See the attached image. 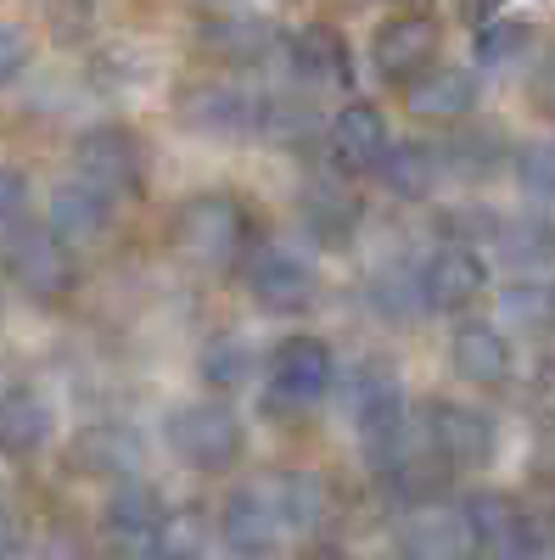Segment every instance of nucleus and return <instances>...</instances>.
Returning a JSON list of instances; mask_svg holds the SVG:
<instances>
[{"label": "nucleus", "instance_id": "473e14b6", "mask_svg": "<svg viewBox=\"0 0 555 560\" xmlns=\"http://www.w3.org/2000/svg\"><path fill=\"white\" fill-rule=\"evenodd\" d=\"M517 179L539 197H555V140H533L517 152Z\"/></svg>", "mask_w": 555, "mask_h": 560}, {"label": "nucleus", "instance_id": "4c0bfd02", "mask_svg": "<svg viewBox=\"0 0 555 560\" xmlns=\"http://www.w3.org/2000/svg\"><path fill=\"white\" fill-rule=\"evenodd\" d=\"M533 96H539L544 113H555V51L544 57V68H539V79H533Z\"/></svg>", "mask_w": 555, "mask_h": 560}, {"label": "nucleus", "instance_id": "f8f14e48", "mask_svg": "<svg viewBox=\"0 0 555 560\" xmlns=\"http://www.w3.org/2000/svg\"><path fill=\"white\" fill-rule=\"evenodd\" d=\"M488 287V264L472 253V247H438L421 269V298L427 308H466L477 292Z\"/></svg>", "mask_w": 555, "mask_h": 560}, {"label": "nucleus", "instance_id": "72a5a7b5", "mask_svg": "<svg viewBox=\"0 0 555 560\" xmlns=\"http://www.w3.org/2000/svg\"><path fill=\"white\" fill-rule=\"evenodd\" d=\"M454 174H488L499 163V147H494V135H460L449 152H438Z\"/></svg>", "mask_w": 555, "mask_h": 560}, {"label": "nucleus", "instance_id": "423d86ee", "mask_svg": "<svg viewBox=\"0 0 555 560\" xmlns=\"http://www.w3.org/2000/svg\"><path fill=\"white\" fill-rule=\"evenodd\" d=\"M332 387V348L320 337H287L275 348V387H269V415L275 409H298V404H314L320 393Z\"/></svg>", "mask_w": 555, "mask_h": 560}, {"label": "nucleus", "instance_id": "f704fd0d", "mask_svg": "<svg viewBox=\"0 0 555 560\" xmlns=\"http://www.w3.org/2000/svg\"><path fill=\"white\" fill-rule=\"evenodd\" d=\"M208 45H219V57H258V51H264V28H258V23L208 28Z\"/></svg>", "mask_w": 555, "mask_h": 560}, {"label": "nucleus", "instance_id": "2eb2a0df", "mask_svg": "<svg viewBox=\"0 0 555 560\" xmlns=\"http://www.w3.org/2000/svg\"><path fill=\"white\" fill-rule=\"evenodd\" d=\"M51 427H57V409L45 393L34 387H12L0 393V454H34L51 443Z\"/></svg>", "mask_w": 555, "mask_h": 560}, {"label": "nucleus", "instance_id": "7ed1b4c3", "mask_svg": "<svg viewBox=\"0 0 555 560\" xmlns=\"http://www.w3.org/2000/svg\"><path fill=\"white\" fill-rule=\"evenodd\" d=\"M73 174L102 197H135L141 179H147L141 140H135L129 129H90L73 147Z\"/></svg>", "mask_w": 555, "mask_h": 560}, {"label": "nucleus", "instance_id": "393cba45", "mask_svg": "<svg viewBox=\"0 0 555 560\" xmlns=\"http://www.w3.org/2000/svg\"><path fill=\"white\" fill-rule=\"evenodd\" d=\"M326 504H332V493L314 471H287L281 482H275V510H281L298 533H314L320 516H326Z\"/></svg>", "mask_w": 555, "mask_h": 560}, {"label": "nucleus", "instance_id": "5701e85b", "mask_svg": "<svg viewBox=\"0 0 555 560\" xmlns=\"http://www.w3.org/2000/svg\"><path fill=\"white\" fill-rule=\"evenodd\" d=\"M303 224H309V236H314V242L348 247L354 224H359V208H354L348 191H337V185H320V191L303 197Z\"/></svg>", "mask_w": 555, "mask_h": 560}, {"label": "nucleus", "instance_id": "b1692460", "mask_svg": "<svg viewBox=\"0 0 555 560\" xmlns=\"http://www.w3.org/2000/svg\"><path fill=\"white\" fill-rule=\"evenodd\" d=\"M208 516L203 510H163L152 527V560H203Z\"/></svg>", "mask_w": 555, "mask_h": 560}, {"label": "nucleus", "instance_id": "7c9ffc66", "mask_svg": "<svg viewBox=\"0 0 555 560\" xmlns=\"http://www.w3.org/2000/svg\"><path fill=\"white\" fill-rule=\"evenodd\" d=\"M370 298H377V308H382L388 319H409L415 308L427 303V298H421V275H404V269L377 275V287H370Z\"/></svg>", "mask_w": 555, "mask_h": 560}, {"label": "nucleus", "instance_id": "0eeeda50", "mask_svg": "<svg viewBox=\"0 0 555 560\" xmlns=\"http://www.w3.org/2000/svg\"><path fill=\"white\" fill-rule=\"evenodd\" d=\"M7 264L18 275V287H28L34 298H68L73 292V247L57 242L51 230H18L12 247H7Z\"/></svg>", "mask_w": 555, "mask_h": 560}, {"label": "nucleus", "instance_id": "6e6552de", "mask_svg": "<svg viewBox=\"0 0 555 560\" xmlns=\"http://www.w3.org/2000/svg\"><path fill=\"white\" fill-rule=\"evenodd\" d=\"M388 118L382 107H370V102H348L332 124H326V158L337 174H365V168H377L382 152H388Z\"/></svg>", "mask_w": 555, "mask_h": 560}, {"label": "nucleus", "instance_id": "f3484780", "mask_svg": "<svg viewBox=\"0 0 555 560\" xmlns=\"http://www.w3.org/2000/svg\"><path fill=\"white\" fill-rule=\"evenodd\" d=\"M449 364L477 387H499L511 376V342H505L494 325H460L449 342Z\"/></svg>", "mask_w": 555, "mask_h": 560}, {"label": "nucleus", "instance_id": "4be33fe9", "mask_svg": "<svg viewBox=\"0 0 555 560\" xmlns=\"http://www.w3.org/2000/svg\"><path fill=\"white\" fill-rule=\"evenodd\" d=\"M158 516H163V499H158V488H147V482H124V488L107 499L113 533L129 538L135 549H147V555H152V527H158Z\"/></svg>", "mask_w": 555, "mask_h": 560}, {"label": "nucleus", "instance_id": "aec40b11", "mask_svg": "<svg viewBox=\"0 0 555 560\" xmlns=\"http://www.w3.org/2000/svg\"><path fill=\"white\" fill-rule=\"evenodd\" d=\"M292 68L309 79V84H348V45L337 28L314 23L292 39Z\"/></svg>", "mask_w": 555, "mask_h": 560}, {"label": "nucleus", "instance_id": "e433bc0d", "mask_svg": "<svg viewBox=\"0 0 555 560\" xmlns=\"http://www.w3.org/2000/svg\"><path fill=\"white\" fill-rule=\"evenodd\" d=\"M23 202H28V179H23V168H7V163H0V219H12Z\"/></svg>", "mask_w": 555, "mask_h": 560}, {"label": "nucleus", "instance_id": "9b49d317", "mask_svg": "<svg viewBox=\"0 0 555 560\" xmlns=\"http://www.w3.org/2000/svg\"><path fill=\"white\" fill-rule=\"evenodd\" d=\"M247 287H253L258 308L298 314V308H309V298H314V275H309V264L292 258L287 247H264V253L247 264Z\"/></svg>", "mask_w": 555, "mask_h": 560}, {"label": "nucleus", "instance_id": "bb28decb", "mask_svg": "<svg viewBox=\"0 0 555 560\" xmlns=\"http://www.w3.org/2000/svg\"><path fill=\"white\" fill-rule=\"evenodd\" d=\"M460 522H466L472 544H483L494 555V544L505 538V527L517 522V499H505V493H472L466 504H460Z\"/></svg>", "mask_w": 555, "mask_h": 560}, {"label": "nucleus", "instance_id": "2f4dec72", "mask_svg": "<svg viewBox=\"0 0 555 560\" xmlns=\"http://www.w3.org/2000/svg\"><path fill=\"white\" fill-rule=\"evenodd\" d=\"M550 549V527L533 522L528 510H517V522L505 527V538L494 544V560H539Z\"/></svg>", "mask_w": 555, "mask_h": 560}, {"label": "nucleus", "instance_id": "cd10ccee", "mask_svg": "<svg viewBox=\"0 0 555 560\" xmlns=\"http://www.w3.org/2000/svg\"><path fill=\"white\" fill-rule=\"evenodd\" d=\"M499 314L511 325H522V331H544V325H555V287H539V280L505 287L499 292Z\"/></svg>", "mask_w": 555, "mask_h": 560}, {"label": "nucleus", "instance_id": "f257e3e1", "mask_svg": "<svg viewBox=\"0 0 555 560\" xmlns=\"http://www.w3.org/2000/svg\"><path fill=\"white\" fill-rule=\"evenodd\" d=\"M174 242L197 264H208V269H230L253 242V213L236 197H224V191H203L192 202H180Z\"/></svg>", "mask_w": 555, "mask_h": 560}, {"label": "nucleus", "instance_id": "20e7f679", "mask_svg": "<svg viewBox=\"0 0 555 560\" xmlns=\"http://www.w3.org/2000/svg\"><path fill=\"white\" fill-rule=\"evenodd\" d=\"M438 57V23L421 18V12H398L377 28V39H370V62H377V73L388 84H409L421 79Z\"/></svg>", "mask_w": 555, "mask_h": 560}, {"label": "nucleus", "instance_id": "412c9836", "mask_svg": "<svg viewBox=\"0 0 555 560\" xmlns=\"http://www.w3.org/2000/svg\"><path fill=\"white\" fill-rule=\"evenodd\" d=\"M494 247L517 275H539V269L555 264V230L544 219H511V224L494 230Z\"/></svg>", "mask_w": 555, "mask_h": 560}, {"label": "nucleus", "instance_id": "6ab92c4d", "mask_svg": "<svg viewBox=\"0 0 555 560\" xmlns=\"http://www.w3.org/2000/svg\"><path fill=\"white\" fill-rule=\"evenodd\" d=\"M377 168H382V185L393 197H427L438 185L443 158L427 147V140H388V152H382Z\"/></svg>", "mask_w": 555, "mask_h": 560}, {"label": "nucleus", "instance_id": "c85d7f7f", "mask_svg": "<svg viewBox=\"0 0 555 560\" xmlns=\"http://www.w3.org/2000/svg\"><path fill=\"white\" fill-rule=\"evenodd\" d=\"M203 382L208 387H242L247 382V364H253V353H247V342L242 337H213V342H203Z\"/></svg>", "mask_w": 555, "mask_h": 560}, {"label": "nucleus", "instance_id": "a19ab883", "mask_svg": "<svg viewBox=\"0 0 555 560\" xmlns=\"http://www.w3.org/2000/svg\"><path fill=\"white\" fill-rule=\"evenodd\" d=\"M494 7H499V0H466V18L488 23V18H494Z\"/></svg>", "mask_w": 555, "mask_h": 560}, {"label": "nucleus", "instance_id": "a878e982", "mask_svg": "<svg viewBox=\"0 0 555 560\" xmlns=\"http://www.w3.org/2000/svg\"><path fill=\"white\" fill-rule=\"evenodd\" d=\"M84 454V471H102V477H129L135 465H141V438L124 432V427H102L79 443Z\"/></svg>", "mask_w": 555, "mask_h": 560}, {"label": "nucleus", "instance_id": "ddd939ff", "mask_svg": "<svg viewBox=\"0 0 555 560\" xmlns=\"http://www.w3.org/2000/svg\"><path fill=\"white\" fill-rule=\"evenodd\" d=\"M45 230H51L57 242L68 247H96L107 230H113V197L90 191L84 179L62 185V191L51 197V219H45Z\"/></svg>", "mask_w": 555, "mask_h": 560}, {"label": "nucleus", "instance_id": "c756f323", "mask_svg": "<svg viewBox=\"0 0 555 560\" xmlns=\"http://www.w3.org/2000/svg\"><path fill=\"white\" fill-rule=\"evenodd\" d=\"M533 39V28L528 23H511V18H488V23H477V62H488V68H499V62H511L522 45Z\"/></svg>", "mask_w": 555, "mask_h": 560}, {"label": "nucleus", "instance_id": "c9c22d12", "mask_svg": "<svg viewBox=\"0 0 555 560\" xmlns=\"http://www.w3.org/2000/svg\"><path fill=\"white\" fill-rule=\"evenodd\" d=\"M23 68H28V34L12 28V23H0V90H7Z\"/></svg>", "mask_w": 555, "mask_h": 560}, {"label": "nucleus", "instance_id": "39448f33", "mask_svg": "<svg viewBox=\"0 0 555 560\" xmlns=\"http://www.w3.org/2000/svg\"><path fill=\"white\" fill-rule=\"evenodd\" d=\"M180 118L213 140H247L264 129V102L242 84H197V90H185Z\"/></svg>", "mask_w": 555, "mask_h": 560}, {"label": "nucleus", "instance_id": "dca6fc26", "mask_svg": "<svg viewBox=\"0 0 555 560\" xmlns=\"http://www.w3.org/2000/svg\"><path fill=\"white\" fill-rule=\"evenodd\" d=\"M219 538H224L230 555H242V560L275 555V504L258 499V493H230L224 516H219Z\"/></svg>", "mask_w": 555, "mask_h": 560}, {"label": "nucleus", "instance_id": "9d476101", "mask_svg": "<svg viewBox=\"0 0 555 560\" xmlns=\"http://www.w3.org/2000/svg\"><path fill=\"white\" fill-rule=\"evenodd\" d=\"M427 443L449 465H488L494 459V427H488V415H477L466 404H432L427 409Z\"/></svg>", "mask_w": 555, "mask_h": 560}, {"label": "nucleus", "instance_id": "58836bf2", "mask_svg": "<svg viewBox=\"0 0 555 560\" xmlns=\"http://www.w3.org/2000/svg\"><path fill=\"white\" fill-rule=\"evenodd\" d=\"M12 549H18V522H12V510L0 504V560H7Z\"/></svg>", "mask_w": 555, "mask_h": 560}, {"label": "nucleus", "instance_id": "79ce46f5", "mask_svg": "<svg viewBox=\"0 0 555 560\" xmlns=\"http://www.w3.org/2000/svg\"><path fill=\"white\" fill-rule=\"evenodd\" d=\"M460 560H494V555H488V549H483V555H460Z\"/></svg>", "mask_w": 555, "mask_h": 560}, {"label": "nucleus", "instance_id": "a211bd4d", "mask_svg": "<svg viewBox=\"0 0 555 560\" xmlns=\"http://www.w3.org/2000/svg\"><path fill=\"white\" fill-rule=\"evenodd\" d=\"M477 107V79L466 68H427L409 79V113L421 118H466Z\"/></svg>", "mask_w": 555, "mask_h": 560}, {"label": "nucleus", "instance_id": "ea45409f", "mask_svg": "<svg viewBox=\"0 0 555 560\" xmlns=\"http://www.w3.org/2000/svg\"><path fill=\"white\" fill-rule=\"evenodd\" d=\"M298 560H348L343 549H332V544H314V549H303Z\"/></svg>", "mask_w": 555, "mask_h": 560}, {"label": "nucleus", "instance_id": "f03ea898", "mask_svg": "<svg viewBox=\"0 0 555 560\" xmlns=\"http://www.w3.org/2000/svg\"><path fill=\"white\" fill-rule=\"evenodd\" d=\"M169 448L180 454V465H192V471H203V477H219L247 454V432H242L236 409L185 404V409L169 415Z\"/></svg>", "mask_w": 555, "mask_h": 560}, {"label": "nucleus", "instance_id": "1a4fd4ad", "mask_svg": "<svg viewBox=\"0 0 555 560\" xmlns=\"http://www.w3.org/2000/svg\"><path fill=\"white\" fill-rule=\"evenodd\" d=\"M348 409H354L359 432L370 443L404 427V387H398V376H393L382 359H365L354 376H348Z\"/></svg>", "mask_w": 555, "mask_h": 560}, {"label": "nucleus", "instance_id": "4468645a", "mask_svg": "<svg viewBox=\"0 0 555 560\" xmlns=\"http://www.w3.org/2000/svg\"><path fill=\"white\" fill-rule=\"evenodd\" d=\"M398 544L409 560H460L472 549V533L460 522V510L449 504H415L404 527H398Z\"/></svg>", "mask_w": 555, "mask_h": 560}]
</instances>
